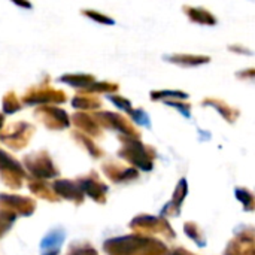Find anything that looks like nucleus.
I'll return each mask as SVG.
<instances>
[{
  "label": "nucleus",
  "mask_w": 255,
  "mask_h": 255,
  "mask_svg": "<svg viewBox=\"0 0 255 255\" xmlns=\"http://www.w3.org/2000/svg\"><path fill=\"white\" fill-rule=\"evenodd\" d=\"M229 51L233 52V54H238V55H254L253 49H250V48L245 46V45H239V43L229 45Z\"/></svg>",
  "instance_id": "obj_22"
},
{
  "label": "nucleus",
  "mask_w": 255,
  "mask_h": 255,
  "mask_svg": "<svg viewBox=\"0 0 255 255\" xmlns=\"http://www.w3.org/2000/svg\"><path fill=\"white\" fill-rule=\"evenodd\" d=\"M0 172L3 179L7 181L12 187H19L18 184L24 176V169L19 164V161L15 160L4 149H0Z\"/></svg>",
  "instance_id": "obj_7"
},
{
  "label": "nucleus",
  "mask_w": 255,
  "mask_h": 255,
  "mask_svg": "<svg viewBox=\"0 0 255 255\" xmlns=\"http://www.w3.org/2000/svg\"><path fill=\"white\" fill-rule=\"evenodd\" d=\"M163 60L167 63H172L175 66L179 67H187V69H193V67H200L205 64L211 63V57L209 55H203V54H190V52H175V54H164Z\"/></svg>",
  "instance_id": "obj_9"
},
{
  "label": "nucleus",
  "mask_w": 255,
  "mask_h": 255,
  "mask_svg": "<svg viewBox=\"0 0 255 255\" xmlns=\"http://www.w3.org/2000/svg\"><path fill=\"white\" fill-rule=\"evenodd\" d=\"M164 105H167V106L176 109V111H178L179 114H182L185 118H190V117H191V105L187 103V102H184V100H166Z\"/></svg>",
  "instance_id": "obj_20"
},
{
  "label": "nucleus",
  "mask_w": 255,
  "mask_h": 255,
  "mask_svg": "<svg viewBox=\"0 0 255 255\" xmlns=\"http://www.w3.org/2000/svg\"><path fill=\"white\" fill-rule=\"evenodd\" d=\"M190 97V94L187 91L182 90H170V88H164V90H152L149 93V99L152 102H166V100H187Z\"/></svg>",
  "instance_id": "obj_15"
},
{
  "label": "nucleus",
  "mask_w": 255,
  "mask_h": 255,
  "mask_svg": "<svg viewBox=\"0 0 255 255\" xmlns=\"http://www.w3.org/2000/svg\"><path fill=\"white\" fill-rule=\"evenodd\" d=\"M22 108H24V105L21 102V97L13 90H9V91H6L3 94V97H1V112L4 115H13L16 112H19Z\"/></svg>",
  "instance_id": "obj_14"
},
{
  "label": "nucleus",
  "mask_w": 255,
  "mask_h": 255,
  "mask_svg": "<svg viewBox=\"0 0 255 255\" xmlns=\"http://www.w3.org/2000/svg\"><path fill=\"white\" fill-rule=\"evenodd\" d=\"M106 99H108L115 108H118L120 111L126 112L127 115H130V112L134 109V108H133V103H131L127 97H124V96H121V94H118V93H115V94H108Z\"/></svg>",
  "instance_id": "obj_19"
},
{
  "label": "nucleus",
  "mask_w": 255,
  "mask_h": 255,
  "mask_svg": "<svg viewBox=\"0 0 255 255\" xmlns=\"http://www.w3.org/2000/svg\"><path fill=\"white\" fill-rule=\"evenodd\" d=\"M60 84H64L70 88H75L78 91L81 90H87L93 82L97 81V78L93 73H84V72H75V73H63L61 76H58L57 79Z\"/></svg>",
  "instance_id": "obj_13"
},
{
  "label": "nucleus",
  "mask_w": 255,
  "mask_h": 255,
  "mask_svg": "<svg viewBox=\"0 0 255 255\" xmlns=\"http://www.w3.org/2000/svg\"><path fill=\"white\" fill-rule=\"evenodd\" d=\"M4 117H6V115L0 111V131H1L3 127H4Z\"/></svg>",
  "instance_id": "obj_26"
},
{
  "label": "nucleus",
  "mask_w": 255,
  "mask_h": 255,
  "mask_svg": "<svg viewBox=\"0 0 255 255\" xmlns=\"http://www.w3.org/2000/svg\"><path fill=\"white\" fill-rule=\"evenodd\" d=\"M182 12L185 13V16H187L193 24L208 25V27H214V25L218 24V18L212 13V10L203 7V6L184 4V6H182Z\"/></svg>",
  "instance_id": "obj_11"
},
{
  "label": "nucleus",
  "mask_w": 255,
  "mask_h": 255,
  "mask_svg": "<svg viewBox=\"0 0 255 255\" xmlns=\"http://www.w3.org/2000/svg\"><path fill=\"white\" fill-rule=\"evenodd\" d=\"M85 91L93 93V94H115L120 91V84L118 82H112V81H96L93 82Z\"/></svg>",
  "instance_id": "obj_17"
},
{
  "label": "nucleus",
  "mask_w": 255,
  "mask_h": 255,
  "mask_svg": "<svg viewBox=\"0 0 255 255\" xmlns=\"http://www.w3.org/2000/svg\"><path fill=\"white\" fill-rule=\"evenodd\" d=\"M72 124L82 133L91 136V137H102L103 127L99 124V121L94 118L93 114L84 112V111H75V114L70 117Z\"/></svg>",
  "instance_id": "obj_8"
},
{
  "label": "nucleus",
  "mask_w": 255,
  "mask_h": 255,
  "mask_svg": "<svg viewBox=\"0 0 255 255\" xmlns=\"http://www.w3.org/2000/svg\"><path fill=\"white\" fill-rule=\"evenodd\" d=\"M24 164L33 175L40 176V178H51L57 175V169L46 151L28 154L24 158Z\"/></svg>",
  "instance_id": "obj_6"
},
{
  "label": "nucleus",
  "mask_w": 255,
  "mask_h": 255,
  "mask_svg": "<svg viewBox=\"0 0 255 255\" xmlns=\"http://www.w3.org/2000/svg\"><path fill=\"white\" fill-rule=\"evenodd\" d=\"M70 106L75 111L96 112L103 108V100L99 97V94H93L85 90H81V91H76L73 97L70 99Z\"/></svg>",
  "instance_id": "obj_10"
},
{
  "label": "nucleus",
  "mask_w": 255,
  "mask_h": 255,
  "mask_svg": "<svg viewBox=\"0 0 255 255\" xmlns=\"http://www.w3.org/2000/svg\"><path fill=\"white\" fill-rule=\"evenodd\" d=\"M202 105L206 108H212L214 111H217L227 123L233 124L236 123V120L241 115V111L235 106H230L227 102H224L223 99H217V97H205L202 100Z\"/></svg>",
  "instance_id": "obj_12"
},
{
  "label": "nucleus",
  "mask_w": 255,
  "mask_h": 255,
  "mask_svg": "<svg viewBox=\"0 0 255 255\" xmlns=\"http://www.w3.org/2000/svg\"><path fill=\"white\" fill-rule=\"evenodd\" d=\"M236 76L242 81H255V67H250V69H244L239 70L236 73Z\"/></svg>",
  "instance_id": "obj_24"
},
{
  "label": "nucleus",
  "mask_w": 255,
  "mask_h": 255,
  "mask_svg": "<svg viewBox=\"0 0 255 255\" xmlns=\"http://www.w3.org/2000/svg\"><path fill=\"white\" fill-rule=\"evenodd\" d=\"M136 124L139 126H145V127H151V121H149V115L142 109V108H134L130 115H128Z\"/></svg>",
  "instance_id": "obj_21"
},
{
  "label": "nucleus",
  "mask_w": 255,
  "mask_h": 255,
  "mask_svg": "<svg viewBox=\"0 0 255 255\" xmlns=\"http://www.w3.org/2000/svg\"><path fill=\"white\" fill-rule=\"evenodd\" d=\"M63 239H64V238H60V239H58V233H52V235H49V236L42 242V248H51V247H54V245H60V244L63 242Z\"/></svg>",
  "instance_id": "obj_23"
},
{
  "label": "nucleus",
  "mask_w": 255,
  "mask_h": 255,
  "mask_svg": "<svg viewBox=\"0 0 255 255\" xmlns=\"http://www.w3.org/2000/svg\"><path fill=\"white\" fill-rule=\"evenodd\" d=\"M72 136H73V139L79 143V145H82L88 152H90V155H93V157H100L103 152H102V149L94 143V140L91 139V136H88V134H85V133H82V131H79V130H75L73 133H72Z\"/></svg>",
  "instance_id": "obj_16"
},
{
  "label": "nucleus",
  "mask_w": 255,
  "mask_h": 255,
  "mask_svg": "<svg viewBox=\"0 0 255 255\" xmlns=\"http://www.w3.org/2000/svg\"><path fill=\"white\" fill-rule=\"evenodd\" d=\"M94 118L99 121V124L103 128L108 130H114L121 133V136H131V137H139V131L137 128L133 126V123L124 117L120 112H112V111H96Z\"/></svg>",
  "instance_id": "obj_5"
},
{
  "label": "nucleus",
  "mask_w": 255,
  "mask_h": 255,
  "mask_svg": "<svg viewBox=\"0 0 255 255\" xmlns=\"http://www.w3.org/2000/svg\"><path fill=\"white\" fill-rule=\"evenodd\" d=\"M33 117L43 124L51 131H61L70 127L72 120L66 109L60 108V105H42L36 106L33 111Z\"/></svg>",
  "instance_id": "obj_4"
},
{
  "label": "nucleus",
  "mask_w": 255,
  "mask_h": 255,
  "mask_svg": "<svg viewBox=\"0 0 255 255\" xmlns=\"http://www.w3.org/2000/svg\"><path fill=\"white\" fill-rule=\"evenodd\" d=\"M123 142V148L120 149L118 155L126 158L127 161L133 163L134 166L143 169V170H151L152 169V157L154 151L143 145L139 137H131V136H120Z\"/></svg>",
  "instance_id": "obj_2"
},
{
  "label": "nucleus",
  "mask_w": 255,
  "mask_h": 255,
  "mask_svg": "<svg viewBox=\"0 0 255 255\" xmlns=\"http://www.w3.org/2000/svg\"><path fill=\"white\" fill-rule=\"evenodd\" d=\"M21 102L24 106L36 108L42 105H64L69 102L67 93L60 88H54L49 84V75L45 76V79L36 85L28 87L24 94L21 96Z\"/></svg>",
  "instance_id": "obj_1"
},
{
  "label": "nucleus",
  "mask_w": 255,
  "mask_h": 255,
  "mask_svg": "<svg viewBox=\"0 0 255 255\" xmlns=\"http://www.w3.org/2000/svg\"><path fill=\"white\" fill-rule=\"evenodd\" d=\"M10 3H13L15 6L25 9V10H31L33 9V3L30 0H10Z\"/></svg>",
  "instance_id": "obj_25"
},
{
  "label": "nucleus",
  "mask_w": 255,
  "mask_h": 255,
  "mask_svg": "<svg viewBox=\"0 0 255 255\" xmlns=\"http://www.w3.org/2000/svg\"><path fill=\"white\" fill-rule=\"evenodd\" d=\"M81 15L88 18L90 21H94L96 24H100V25H115V19L112 16H109L105 12H100L97 9H82Z\"/></svg>",
  "instance_id": "obj_18"
},
{
  "label": "nucleus",
  "mask_w": 255,
  "mask_h": 255,
  "mask_svg": "<svg viewBox=\"0 0 255 255\" xmlns=\"http://www.w3.org/2000/svg\"><path fill=\"white\" fill-rule=\"evenodd\" d=\"M36 133V127L28 121H13L0 131V142L13 151L25 148Z\"/></svg>",
  "instance_id": "obj_3"
}]
</instances>
